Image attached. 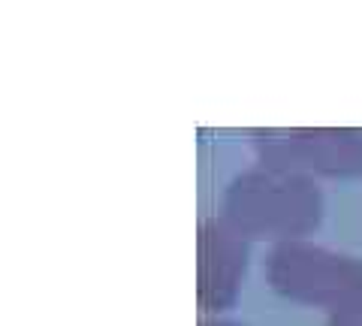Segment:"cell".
<instances>
[{"label":"cell","instance_id":"1","mask_svg":"<svg viewBox=\"0 0 362 326\" xmlns=\"http://www.w3.org/2000/svg\"><path fill=\"white\" fill-rule=\"evenodd\" d=\"M221 218L247 242H293L320 227L323 194L314 175L257 161L226 185Z\"/></svg>","mask_w":362,"mask_h":326},{"label":"cell","instance_id":"2","mask_svg":"<svg viewBox=\"0 0 362 326\" xmlns=\"http://www.w3.org/2000/svg\"><path fill=\"white\" fill-rule=\"evenodd\" d=\"M266 284L281 299L296 305L332 311L350 296L362 293V260L332 251L308 239L272 245L266 257Z\"/></svg>","mask_w":362,"mask_h":326},{"label":"cell","instance_id":"6","mask_svg":"<svg viewBox=\"0 0 362 326\" xmlns=\"http://www.w3.org/2000/svg\"><path fill=\"white\" fill-rule=\"evenodd\" d=\"M199 326H242V323H233V320H221V318H211V320H202Z\"/></svg>","mask_w":362,"mask_h":326},{"label":"cell","instance_id":"4","mask_svg":"<svg viewBox=\"0 0 362 326\" xmlns=\"http://www.w3.org/2000/svg\"><path fill=\"white\" fill-rule=\"evenodd\" d=\"M251 248L221 215L206 218L197 235V299L206 314H221L239 299Z\"/></svg>","mask_w":362,"mask_h":326},{"label":"cell","instance_id":"3","mask_svg":"<svg viewBox=\"0 0 362 326\" xmlns=\"http://www.w3.org/2000/svg\"><path fill=\"white\" fill-rule=\"evenodd\" d=\"M259 163L287 166L308 175L356 178L362 175V130L354 127H296L254 133Z\"/></svg>","mask_w":362,"mask_h":326},{"label":"cell","instance_id":"5","mask_svg":"<svg viewBox=\"0 0 362 326\" xmlns=\"http://www.w3.org/2000/svg\"><path fill=\"white\" fill-rule=\"evenodd\" d=\"M326 326H362V293L350 296L341 305H335L332 311H326Z\"/></svg>","mask_w":362,"mask_h":326}]
</instances>
